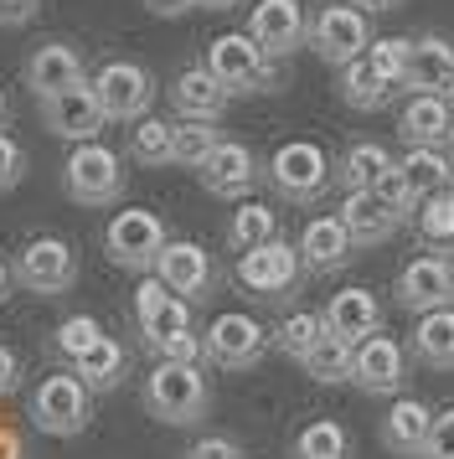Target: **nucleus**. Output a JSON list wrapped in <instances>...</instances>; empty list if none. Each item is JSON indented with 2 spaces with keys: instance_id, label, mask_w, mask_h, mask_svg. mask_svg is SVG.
<instances>
[{
  "instance_id": "37998d69",
  "label": "nucleus",
  "mask_w": 454,
  "mask_h": 459,
  "mask_svg": "<svg viewBox=\"0 0 454 459\" xmlns=\"http://www.w3.org/2000/svg\"><path fill=\"white\" fill-rule=\"evenodd\" d=\"M155 361H206L202 331H186V335H170V341H165V346H155Z\"/></svg>"
},
{
  "instance_id": "c85d7f7f",
  "label": "nucleus",
  "mask_w": 454,
  "mask_h": 459,
  "mask_svg": "<svg viewBox=\"0 0 454 459\" xmlns=\"http://www.w3.org/2000/svg\"><path fill=\"white\" fill-rule=\"evenodd\" d=\"M336 93H341V104L356 108V114H377V108H388L403 88H392L388 78H377L367 57H356V63H346L336 73Z\"/></svg>"
},
{
  "instance_id": "c756f323",
  "label": "nucleus",
  "mask_w": 454,
  "mask_h": 459,
  "mask_svg": "<svg viewBox=\"0 0 454 459\" xmlns=\"http://www.w3.org/2000/svg\"><path fill=\"white\" fill-rule=\"evenodd\" d=\"M129 160L144 170H161V166H176V125L170 119H155L144 114L129 125Z\"/></svg>"
},
{
  "instance_id": "20e7f679",
  "label": "nucleus",
  "mask_w": 454,
  "mask_h": 459,
  "mask_svg": "<svg viewBox=\"0 0 454 459\" xmlns=\"http://www.w3.org/2000/svg\"><path fill=\"white\" fill-rule=\"evenodd\" d=\"M129 186L124 176V155L109 150L103 140H88V145H73V155L62 160V191L78 202V207H114Z\"/></svg>"
},
{
  "instance_id": "a18cd8bd",
  "label": "nucleus",
  "mask_w": 454,
  "mask_h": 459,
  "mask_svg": "<svg viewBox=\"0 0 454 459\" xmlns=\"http://www.w3.org/2000/svg\"><path fill=\"white\" fill-rule=\"evenodd\" d=\"M186 459H248V455H243V444H238V438L206 434V438H196V444L186 449Z\"/></svg>"
},
{
  "instance_id": "f3484780",
  "label": "nucleus",
  "mask_w": 454,
  "mask_h": 459,
  "mask_svg": "<svg viewBox=\"0 0 454 459\" xmlns=\"http://www.w3.org/2000/svg\"><path fill=\"white\" fill-rule=\"evenodd\" d=\"M103 125H109V119H103V108H99V99H93L88 78L73 83V88H62V93H52V99H41V129L57 134V140H67V145L99 140Z\"/></svg>"
},
{
  "instance_id": "f257e3e1",
  "label": "nucleus",
  "mask_w": 454,
  "mask_h": 459,
  "mask_svg": "<svg viewBox=\"0 0 454 459\" xmlns=\"http://www.w3.org/2000/svg\"><path fill=\"white\" fill-rule=\"evenodd\" d=\"M140 403L144 413L170 429H191L212 413V382H206L202 361H155L140 387Z\"/></svg>"
},
{
  "instance_id": "72a5a7b5",
  "label": "nucleus",
  "mask_w": 454,
  "mask_h": 459,
  "mask_svg": "<svg viewBox=\"0 0 454 459\" xmlns=\"http://www.w3.org/2000/svg\"><path fill=\"white\" fill-rule=\"evenodd\" d=\"M326 315H315V310H294V315H284L274 331H268V346H279V351L289 356V361H305L320 341H326Z\"/></svg>"
},
{
  "instance_id": "58836bf2",
  "label": "nucleus",
  "mask_w": 454,
  "mask_h": 459,
  "mask_svg": "<svg viewBox=\"0 0 454 459\" xmlns=\"http://www.w3.org/2000/svg\"><path fill=\"white\" fill-rule=\"evenodd\" d=\"M217 125H202V119H176V166L181 170H196L217 150Z\"/></svg>"
},
{
  "instance_id": "8fccbe9b",
  "label": "nucleus",
  "mask_w": 454,
  "mask_h": 459,
  "mask_svg": "<svg viewBox=\"0 0 454 459\" xmlns=\"http://www.w3.org/2000/svg\"><path fill=\"white\" fill-rule=\"evenodd\" d=\"M351 5H362V11H367V16H382V11H397V5H403V0H351Z\"/></svg>"
},
{
  "instance_id": "ea45409f",
  "label": "nucleus",
  "mask_w": 454,
  "mask_h": 459,
  "mask_svg": "<svg viewBox=\"0 0 454 459\" xmlns=\"http://www.w3.org/2000/svg\"><path fill=\"white\" fill-rule=\"evenodd\" d=\"M99 335H109V331H103L99 315H67V320L57 325V335H52V351L67 356V361H78V356L88 351V346H93Z\"/></svg>"
},
{
  "instance_id": "49530a36",
  "label": "nucleus",
  "mask_w": 454,
  "mask_h": 459,
  "mask_svg": "<svg viewBox=\"0 0 454 459\" xmlns=\"http://www.w3.org/2000/svg\"><path fill=\"white\" fill-rule=\"evenodd\" d=\"M21 382H26V361H21L16 346H5V341H0V397L21 393Z\"/></svg>"
},
{
  "instance_id": "6e6552de",
  "label": "nucleus",
  "mask_w": 454,
  "mask_h": 459,
  "mask_svg": "<svg viewBox=\"0 0 454 459\" xmlns=\"http://www.w3.org/2000/svg\"><path fill=\"white\" fill-rule=\"evenodd\" d=\"M88 418H93V393L73 372H52L37 382V393H31V429L37 434L73 438L88 429Z\"/></svg>"
},
{
  "instance_id": "7c9ffc66",
  "label": "nucleus",
  "mask_w": 454,
  "mask_h": 459,
  "mask_svg": "<svg viewBox=\"0 0 454 459\" xmlns=\"http://www.w3.org/2000/svg\"><path fill=\"white\" fill-rule=\"evenodd\" d=\"M382 170H392V155H388V145H377V140H356V145H346L336 155V181L346 191H371Z\"/></svg>"
},
{
  "instance_id": "6ab92c4d",
  "label": "nucleus",
  "mask_w": 454,
  "mask_h": 459,
  "mask_svg": "<svg viewBox=\"0 0 454 459\" xmlns=\"http://www.w3.org/2000/svg\"><path fill=\"white\" fill-rule=\"evenodd\" d=\"M21 78H26V88L37 93V99H52V93H62V88L83 83L88 73H83V47L78 42H41L31 47V57L21 63Z\"/></svg>"
},
{
  "instance_id": "4be33fe9",
  "label": "nucleus",
  "mask_w": 454,
  "mask_h": 459,
  "mask_svg": "<svg viewBox=\"0 0 454 459\" xmlns=\"http://www.w3.org/2000/svg\"><path fill=\"white\" fill-rule=\"evenodd\" d=\"M300 264H305V273H336L351 264V253H356V243H351L346 222L336 217V212H326V217H310L305 228H300Z\"/></svg>"
},
{
  "instance_id": "c03bdc74",
  "label": "nucleus",
  "mask_w": 454,
  "mask_h": 459,
  "mask_svg": "<svg viewBox=\"0 0 454 459\" xmlns=\"http://www.w3.org/2000/svg\"><path fill=\"white\" fill-rule=\"evenodd\" d=\"M21 176H26V150L0 129V191H11V186H21Z\"/></svg>"
},
{
  "instance_id": "864d4df0",
  "label": "nucleus",
  "mask_w": 454,
  "mask_h": 459,
  "mask_svg": "<svg viewBox=\"0 0 454 459\" xmlns=\"http://www.w3.org/2000/svg\"><path fill=\"white\" fill-rule=\"evenodd\" d=\"M5 119H11V99H5V88H0V129H5Z\"/></svg>"
},
{
  "instance_id": "5701e85b",
  "label": "nucleus",
  "mask_w": 454,
  "mask_h": 459,
  "mask_svg": "<svg viewBox=\"0 0 454 459\" xmlns=\"http://www.w3.org/2000/svg\"><path fill=\"white\" fill-rule=\"evenodd\" d=\"M227 104H232V99H227V88L217 83V78H212L202 63H196V67H181V73L170 78V108H176L181 119L217 125V119L227 114Z\"/></svg>"
},
{
  "instance_id": "7ed1b4c3",
  "label": "nucleus",
  "mask_w": 454,
  "mask_h": 459,
  "mask_svg": "<svg viewBox=\"0 0 454 459\" xmlns=\"http://www.w3.org/2000/svg\"><path fill=\"white\" fill-rule=\"evenodd\" d=\"M264 176H268V186L279 191V202L315 207L330 191V181H336V160H330L315 140H289V145H279L268 155Z\"/></svg>"
},
{
  "instance_id": "3c124183",
  "label": "nucleus",
  "mask_w": 454,
  "mask_h": 459,
  "mask_svg": "<svg viewBox=\"0 0 454 459\" xmlns=\"http://www.w3.org/2000/svg\"><path fill=\"white\" fill-rule=\"evenodd\" d=\"M11 284H16V279H11V264H5V258H0V305H5V299H11Z\"/></svg>"
},
{
  "instance_id": "cd10ccee",
  "label": "nucleus",
  "mask_w": 454,
  "mask_h": 459,
  "mask_svg": "<svg viewBox=\"0 0 454 459\" xmlns=\"http://www.w3.org/2000/svg\"><path fill=\"white\" fill-rule=\"evenodd\" d=\"M73 377H78L88 393H114L124 377H129V351H124L114 335H99V341L73 361Z\"/></svg>"
},
{
  "instance_id": "4c0bfd02",
  "label": "nucleus",
  "mask_w": 454,
  "mask_h": 459,
  "mask_svg": "<svg viewBox=\"0 0 454 459\" xmlns=\"http://www.w3.org/2000/svg\"><path fill=\"white\" fill-rule=\"evenodd\" d=\"M408 52H413V37H377L367 47V63L377 78H388L392 88L408 93Z\"/></svg>"
},
{
  "instance_id": "a211bd4d",
  "label": "nucleus",
  "mask_w": 454,
  "mask_h": 459,
  "mask_svg": "<svg viewBox=\"0 0 454 459\" xmlns=\"http://www.w3.org/2000/svg\"><path fill=\"white\" fill-rule=\"evenodd\" d=\"M196 181L223 202H248V191L258 186V155L243 140H217V150L196 166Z\"/></svg>"
},
{
  "instance_id": "09e8293b",
  "label": "nucleus",
  "mask_w": 454,
  "mask_h": 459,
  "mask_svg": "<svg viewBox=\"0 0 454 459\" xmlns=\"http://www.w3.org/2000/svg\"><path fill=\"white\" fill-rule=\"evenodd\" d=\"M144 11H150V16H161V22H170V16L196 11V0H144Z\"/></svg>"
},
{
  "instance_id": "dca6fc26",
  "label": "nucleus",
  "mask_w": 454,
  "mask_h": 459,
  "mask_svg": "<svg viewBox=\"0 0 454 459\" xmlns=\"http://www.w3.org/2000/svg\"><path fill=\"white\" fill-rule=\"evenodd\" d=\"M155 279H161L170 294H181L186 305H202L206 294L217 290V264H212V253L202 243H191V238H170L161 253V264H155Z\"/></svg>"
},
{
  "instance_id": "f03ea898",
  "label": "nucleus",
  "mask_w": 454,
  "mask_h": 459,
  "mask_svg": "<svg viewBox=\"0 0 454 459\" xmlns=\"http://www.w3.org/2000/svg\"><path fill=\"white\" fill-rule=\"evenodd\" d=\"M206 73L227 88V99H248V93H279L284 73L268 57L264 47L253 42L248 31H223L217 42L206 47Z\"/></svg>"
},
{
  "instance_id": "2f4dec72",
  "label": "nucleus",
  "mask_w": 454,
  "mask_h": 459,
  "mask_svg": "<svg viewBox=\"0 0 454 459\" xmlns=\"http://www.w3.org/2000/svg\"><path fill=\"white\" fill-rule=\"evenodd\" d=\"M289 459H351V434L336 418H310L300 434L289 438Z\"/></svg>"
},
{
  "instance_id": "4468645a",
  "label": "nucleus",
  "mask_w": 454,
  "mask_h": 459,
  "mask_svg": "<svg viewBox=\"0 0 454 459\" xmlns=\"http://www.w3.org/2000/svg\"><path fill=\"white\" fill-rule=\"evenodd\" d=\"M243 31L264 47L274 63H284V57H294L310 42V16L300 0H253Z\"/></svg>"
},
{
  "instance_id": "bb28decb",
  "label": "nucleus",
  "mask_w": 454,
  "mask_h": 459,
  "mask_svg": "<svg viewBox=\"0 0 454 459\" xmlns=\"http://www.w3.org/2000/svg\"><path fill=\"white\" fill-rule=\"evenodd\" d=\"M408 356L423 361L429 372H454V305L418 315V325L408 335Z\"/></svg>"
},
{
  "instance_id": "de8ad7c7",
  "label": "nucleus",
  "mask_w": 454,
  "mask_h": 459,
  "mask_svg": "<svg viewBox=\"0 0 454 459\" xmlns=\"http://www.w3.org/2000/svg\"><path fill=\"white\" fill-rule=\"evenodd\" d=\"M41 11V0H0V26H31V16Z\"/></svg>"
},
{
  "instance_id": "a878e982",
  "label": "nucleus",
  "mask_w": 454,
  "mask_h": 459,
  "mask_svg": "<svg viewBox=\"0 0 454 459\" xmlns=\"http://www.w3.org/2000/svg\"><path fill=\"white\" fill-rule=\"evenodd\" d=\"M336 217L346 222V232H351V243H356V248H377V243H388L392 232L403 228V222L377 202V191H346V202H341Z\"/></svg>"
},
{
  "instance_id": "f8f14e48",
  "label": "nucleus",
  "mask_w": 454,
  "mask_h": 459,
  "mask_svg": "<svg viewBox=\"0 0 454 459\" xmlns=\"http://www.w3.org/2000/svg\"><path fill=\"white\" fill-rule=\"evenodd\" d=\"M392 294H397V305L418 320V315L429 310H450L454 305V269L444 253H418V258H408L403 269H397V279H392Z\"/></svg>"
},
{
  "instance_id": "79ce46f5",
  "label": "nucleus",
  "mask_w": 454,
  "mask_h": 459,
  "mask_svg": "<svg viewBox=\"0 0 454 459\" xmlns=\"http://www.w3.org/2000/svg\"><path fill=\"white\" fill-rule=\"evenodd\" d=\"M418 459H454V408L433 413L429 438H423V455H418Z\"/></svg>"
},
{
  "instance_id": "a19ab883",
  "label": "nucleus",
  "mask_w": 454,
  "mask_h": 459,
  "mask_svg": "<svg viewBox=\"0 0 454 459\" xmlns=\"http://www.w3.org/2000/svg\"><path fill=\"white\" fill-rule=\"evenodd\" d=\"M371 191H377V202H382V207L397 217V222H413V212H418V196H413L408 176L397 170V160H392V170H382V176H377V186H371Z\"/></svg>"
},
{
  "instance_id": "393cba45",
  "label": "nucleus",
  "mask_w": 454,
  "mask_h": 459,
  "mask_svg": "<svg viewBox=\"0 0 454 459\" xmlns=\"http://www.w3.org/2000/svg\"><path fill=\"white\" fill-rule=\"evenodd\" d=\"M429 423H433V408L423 397H397L382 418V449L388 455H403V459H418L423 455V438H429Z\"/></svg>"
},
{
  "instance_id": "473e14b6",
  "label": "nucleus",
  "mask_w": 454,
  "mask_h": 459,
  "mask_svg": "<svg viewBox=\"0 0 454 459\" xmlns=\"http://www.w3.org/2000/svg\"><path fill=\"white\" fill-rule=\"evenodd\" d=\"M279 238V212L264 207V202H238V212L227 217V248L248 253V248H264Z\"/></svg>"
},
{
  "instance_id": "aec40b11",
  "label": "nucleus",
  "mask_w": 454,
  "mask_h": 459,
  "mask_svg": "<svg viewBox=\"0 0 454 459\" xmlns=\"http://www.w3.org/2000/svg\"><path fill=\"white\" fill-rule=\"evenodd\" d=\"M397 134L408 150H444L454 140V99L408 93V104L397 114Z\"/></svg>"
},
{
  "instance_id": "c9c22d12",
  "label": "nucleus",
  "mask_w": 454,
  "mask_h": 459,
  "mask_svg": "<svg viewBox=\"0 0 454 459\" xmlns=\"http://www.w3.org/2000/svg\"><path fill=\"white\" fill-rule=\"evenodd\" d=\"M413 222H418V238H423L429 253H454V186L423 196Z\"/></svg>"
},
{
  "instance_id": "ddd939ff",
  "label": "nucleus",
  "mask_w": 454,
  "mask_h": 459,
  "mask_svg": "<svg viewBox=\"0 0 454 459\" xmlns=\"http://www.w3.org/2000/svg\"><path fill=\"white\" fill-rule=\"evenodd\" d=\"M408 382V346L392 341V335H367L356 351H351V387L367 397H392L403 393Z\"/></svg>"
},
{
  "instance_id": "39448f33",
  "label": "nucleus",
  "mask_w": 454,
  "mask_h": 459,
  "mask_svg": "<svg viewBox=\"0 0 454 459\" xmlns=\"http://www.w3.org/2000/svg\"><path fill=\"white\" fill-rule=\"evenodd\" d=\"M165 243H170V228H165L161 212H150V207L114 212V222L103 228V253H109V264H119V269H129V273H155Z\"/></svg>"
},
{
  "instance_id": "1a4fd4ad",
  "label": "nucleus",
  "mask_w": 454,
  "mask_h": 459,
  "mask_svg": "<svg viewBox=\"0 0 454 459\" xmlns=\"http://www.w3.org/2000/svg\"><path fill=\"white\" fill-rule=\"evenodd\" d=\"M11 279H16L26 294L57 299V294H67L73 284H78V253H73V243H62V238H52V232H41V238H31V243L16 253Z\"/></svg>"
},
{
  "instance_id": "0eeeda50",
  "label": "nucleus",
  "mask_w": 454,
  "mask_h": 459,
  "mask_svg": "<svg viewBox=\"0 0 454 459\" xmlns=\"http://www.w3.org/2000/svg\"><path fill=\"white\" fill-rule=\"evenodd\" d=\"M88 88H93V99H99L109 125H135V119H144L150 104H155V78H150V67L135 63V57H109V63L88 78Z\"/></svg>"
},
{
  "instance_id": "603ef678",
  "label": "nucleus",
  "mask_w": 454,
  "mask_h": 459,
  "mask_svg": "<svg viewBox=\"0 0 454 459\" xmlns=\"http://www.w3.org/2000/svg\"><path fill=\"white\" fill-rule=\"evenodd\" d=\"M196 5H202V11H238L243 0H196Z\"/></svg>"
},
{
  "instance_id": "2eb2a0df",
  "label": "nucleus",
  "mask_w": 454,
  "mask_h": 459,
  "mask_svg": "<svg viewBox=\"0 0 454 459\" xmlns=\"http://www.w3.org/2000/svg\"><path fill=\"white\" fill-rule=\"evenodd\" d=\"M135 325H140V341L155 351V346H165L170 335H186L196 331V320H191V305H186L181 294H170L155 279V273H144L140 290H135Z\"/></svg>"
},
{
  "instance_id": "423d86ee",
  "label": "nucleus",
  "mask_w": 454,
  "mask_h": 459,
  "mask_svg": "<svg viewBox=\"0 0 454 459\" xmlns=\"http://www.w3.org/2000/svg\"><path fill=\"white\" fill-rule=\"evenodd\" d=\"M310 52L320 57L326 67H341L356 63V57H367L371 47V22L362 5H351V0H330V5H320L315 16H310Z\"/></svg>"
},
{
  "instance_id": "9b49d317",
  "label": "nucleus",
  "mask_w": 454,
  "mask_h": 459,
  "mask_svg": "<svg viewBox=\"0 0 454 459\" xmlns=\"http://www.w3.org/2000/svg\"><path fill=\"white\" fill-rule=\"evenodd\" d=\"M202 346H206V361L212 367H223V372H253L268 356V331L253 315L227 310L202 331Z\"/></svg>"
},
{
  "instance_id": "b1692460",
  "label": "nucleus",
  "mask_w": 454,
  "mask_h": 459,
  "mask_svg": "<svg viewBox=\"0 0 454 459\" xmlns=\"http://www.w3.org/2000/svg\"><path fill=\"white\" fill-rule=\"evenodd\" d=\"M326 331L336 335V341H346V346H362L367 335H377V331H382V305H377V294H371V290L330 294Z\"/></svg>"
},
{
  "instance_id": "9d476101",
  "label": "nucleus",
  "mask_w": 454,
  "mask_h": 459,
  "mask_svg": "<svg viewBox=\"0 0 454 459\" xmlns=\"http://www.w3.org/2000/svg\"><path fill=\"white\" fill-rule=\"evenodd\" d=\"M300 279H305L300 248L284 243V238H274L264 248L238 253V284L253 299H289V294H300Z\"/></svg>"
},
{
  "instance_id": "f704fd0d",
  "label": "nucleus",
  "mask_w": 454,
  "mask_h": 459,
  "mask_svg": "<svg viewBox=\"0 0 454 459\" xmlns=\"http://www.w3.org/2000/svg\"><path fill=\"white\" fill-rule=\"evenodd\" d=\"M397 170L408 176V186H413L418 202L433 196V191H450L454 186V155H444V150H408V155L397 160Z\"/></svg>"
},
{
  "instance_id": "e433bc0d",
  "label": "nucleus",
  "mask_w": 454,
  "mask_h": 459,
  "mask_svg": "<svg viewBox=\"0 0 454 459\" xmlns=\"http://www.w3.org/2000/svg\"><path fill=\"white\" fill-rule=\"evenodd\" d=\"M351 351H356V346H346V341L326 335V341H320V346L300 361V367H305L310 382H320V387H341V382H351Z\"/></svg>"
},
{
  "instance_id": "412c9836",
  "label": "nucleus",
  "mask_w": 454,
  "mask_h": 459,
  "mask_svg": "<svg viewBox=\"0 0 454 459\" xmlns=\"http://www.w3.org/2000/svg\"><path fill=\"white\" fill-rule=\"evenodd\" d=\"M408 93L454 99V42L444 37V31H423V37H413V52H408Z\"/></svg>"
}]
</instances>
